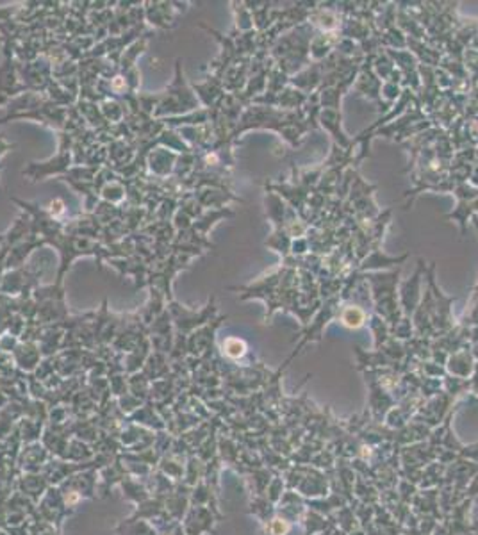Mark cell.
<instances>
[{
    "mask_svg": "<svg viewBox=\"0 0 478 535\" xmlns=\"http://www.w3.org/2000/svg\"><path fill=\"white\" fill-rule=\"evenodd\" d=\"M227 353L232 357H241L245 353V345L237 339H229L227 341Z\"/></svg>",
    "mask_w": 478,
    "mask_h": 535,
    "instance_id": "6da1fadb",
    "label": "cell"
},
{
    "mask_svg": "<svg viewBox=\"0 0 478 535\" xmlns=\"http://www.w3.org/2000/svg\"><path fill=\"white\" fill-rule=\"evenodd\" d=\"M286 531H288V524H286L284 521H281V519H275V523H273V534L275 535H284Z\"/></svg>",
    "mask_w": 478,
    "mask_h": 535,
    "instance_id": "7a4b0ae2",
    "label": "cell"
}]
</instances>
